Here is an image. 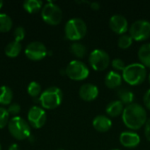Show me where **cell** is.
<instances>
[{"label":"cell","instance_id":"obj_1","mask_svg":"<svg viewBox=\"0 0 150 150\" xmlns=\"http://www.w3.org/2000/svg\"><path fill=\"white\" fill-rule=\"evenodd\" d=\"M122 120L127 127L133 130H138L146 124L147 112L142 105L133 103L124 108Z\"/></svg>","mask_w":150,"mask_h":150},{"label":"cell","instance_id":"obj_2","mask_svg":"<svg viewBox=\"0 0 150 150\" xmlns=\"http://www.w3.org/2000/svg\"><path fill=\"white\" fill-rule=\"evenodd\" d=\"M123 79L130 85H139L147 77L146 67L142 63H132L126 66L122 71Z\"/></svg>","mask_w":150,"mask_h":150},{"label":"cell","instance_id":"obj_3","mask_svg":"<svg viewBox=\"0 0 150 150\" xmlns=\"http://www.w3.org/2000/svg\"><path fill=\"white\" fill-rule=\"evenodd\" d=\"M62 91L60 88L53 86L46 89L40 96L41 106L47 110H53L58 107L62 102Z\"/></svg>","mask_w":150,"mask_h":150},{"label":"cell","instance_id":"obj_4","mask_svg":"<svg viewBox=\"0 0 150 150\" xmlns=\"http://www.w3.org/2000/svg\"><path fill=\"white\" fill-rule=\"evenodd\" d=\"M8 130L11 135L18 141L27 139L31 134L29 123L23 118L16 116L12 117L8 123Z\"/></svg>","mask_w":150,"mask_h":150},{"label":"cell","instance_id":"obj_5","mask_svg":"<svg viewBox=\"0 0 150 150\" xmlns=\"http://www.w3.org/2000/svg\"><path fill=\"white\" fill-rule=\"evenodd\" d=\"M65 35L72 41L82 40L87 33L86 23L79 18H73L69 19L65 25Z\"/></svg>","mask_w":150,"mask_h":150},{"label":"cell","instance_id":"obj_6","mask_svg":"<svg viewBox=\"0 0 150 150\" xmlns=\"http://www.w3.org/2000/svg\"><path fill=\"white\" fill-rule=\"evenodd\" d=\"M65 74L69 78L75 81H82L88 77L90 70L85 63L81 61H71L65 69Z\"/></svg>","mask_w":150,"mask_h":150},{"label":"cell","instance_id":"obj_7","mask_svg":"<svg viewBox=\"0 0 150 150\" xmlns=\"http://www.w3.org/2000/svg\"><path fill=\"white\" fill-rule=\"evenodd\" d=\"M41 18L48 25H56L62 19V11L61 8L53 2H47L41 10Z\"/></svg>","mask_w":150,"mask_h":150},{"label":"cell","instance_id":"obj_8","mask_svg":"<svg viewBox=\"0 0 150 150\" xmlns=\"http://www.w3.org/2000/svg\"><path fill=\"white\" fill-rule=\"evenodd\" d=\"M129 34L134 40L143 41L150 37V22L145 19L134 21L129 29Z\"/></svg>","mask_w":150,"mask_h":150},{"label":"cell","instance_id":"obj_9","mask_svg":"<svg viewBox=\"0 0 150 150\" xmlns=\"http://www.w3.org/2000/svg\"><path fill=\"white\" fill-rule=\"evenodd\" d=\"M89 62L94 70L103 71L110 64V56L108 53L102 49H95L90 54Z\"/></svg>","mask_w":150,"mask_h":150},{"label":"cell","instance_id":"obj_10","mask_svg":"<svg viewBox=\"0 0 150 150\" xmlns=\"http://www.w3.org/2000/svg\"><path fill=\"white\" fill-rule=\"evenodd\" d=\"M27 120L29 125L33 128H41L47 121L46 112L43 108L34 105L30 108L27 113Z\"/></svg>","mask_w":150,"mask_h":150},{"label":"cell","instance_id":"obj_11","mask_svg":"<svg viewBox=\"0 0 150 150\" xmlns=\"http://www.w3.org/2000/svg\"><path fill=\"white\" fill-rule=\"evenodd\" d=\"M25 54L26 57L32 61H40L47 54V49L42 42L33 41L26 46Z\"/></svg>","mask_w":150,"mask_h":150},{"label":"cell","instance_id":"obj_12","mask_svg":"<svg viewBox=\"0 0 150 150\" xmlns=\"http://www.w3.org/2000/svg\"><path fill=\"white\" fill-rule=\"evenodd\" d=\"M110 28L117 34H125L126 32L128 29V22L127 18L120 15V14H115L113 15L109 21Z\"/></svg>","mask_w":150,"mask_h":150},{"label":"cell","instance_id":"obj_13","mask_svg":"<svg viewBox=\"0 0 150 150\" xmlns=\"http://www.w3.org/2000/svg\"><path fill=\"white\" fill-rule=\"evenodd\" d=\"M79 96L84 101H92L98 98V89L92 83H84L79 89Z\"/></svg>","mask_w":150,"mask_h":150},{"label":"cell","instance_id":"obj_14","mask_svg":"<svg viewBox=\"0 0 150 150\" xmlns=\"http://www.w3.org/2000/svg\"><path fill=\"white\" fill-rule=\"evenodd\" d=\"M120 142L125 148L133 149L140 144L141 137L134 132H123L120 135Z\"/></svg>","mask_w":150,"mask_h":150},{"label":"cell","instance_id":"obj_15","mask_svg":"<svg viewBox=\"0 0 150 150\" xmlns=\"http://www.w3.org/2000/svg\"><path fill=\"white\" fill-rule=\"evenodd\" d=\"M92 126L98 132L105 133L111 129L112 123L108 117L105 115H98L94 118L92 121Z\"/></svg>","mask_w":150,"mask_h":150},{"label":"cell","instance_id":"obj_16","mask_svg":"<svg viewBox=\"0 0 150 150\" xmlns=\"http://www.w3.org/2000/svg\"><path fill=\"white\" fill-rule=\"evenodd\" d=\"M122 77L116 71H110L105 78V83L109 89H116L121 85Z\"/></svg>","mask_w":150,"mask_h":150},{"label":"cell","instance_id":"obj_17","mask_svg":"<svg viewBox=\"0 0 150 150\" xmlns=\"http://www.w3.org/2000/svg\"><path fill=\"white\" fill-rule=\"evenodd\" d=\"M123 111H124V105L120 100L112 101L111 103L107 105L105 108L106 113L110 117H112V118L120 116V114L123 113Z\"/></svg>","mask_w":150,"mask_h":150},{"label":"cell","instance_id":"obj_18","mask_svg":"<svg viewBox=\"0 0 150 150\" xmlns=\"http://www.w3.org/2000/svg\"><path fill=\"white\" fill-rule=\"evenodd\" d=\"M138 57L143 66L150 68V43L143 44L140 47L138 51Z\"/></svg>","mask_w":150,"mask_h":150},{"label":"cell","instance_id":"obj_19","mask_svg":"<svg viewBox=\"0 0 150 150\" xmlns=\"http://www.w3.org/2000/svg\"><path fill=\"white\" fill-rule=\"evenodd\" d=\"M21 49H22V46H21L20 42L13 40V41L9 42L6 45L5 48H4V53H5L6 56H8L10 58H14V57H17L20 54Z\"/></svg>","mask_w":150,"mask_h":150},{"label":"cell","instance_id":"obj_20","mask_svg":"<svg viewBox=\"0 0 150 150\" xmlns=\"http://www.w3.org/2000/svg\"><path fill=\"white\" fill-rule=\"evenodd\" d=\"M13 98L12 91L10 87L3 85L0 87V105H10Z\"/></svg>","mask_w":150,"mask_h":150},{"label":"cell","instance_id":"obj_21","mask_svg":"<svg viewBox=\"0 0 150 150\" xmlns=\"http://www.w3.org/2000/svg\"><path fill=\"white\" fill-rule=\"evenodd\" d=\"M118 97L120 98V101H121L123 105H127L133 104L134 98V93L127 88L120 89L118 91Z\"/></svg>","mask_w":150,"mask_h":150},{"label":"cell","instance_id":"obj_22","mask_svg":"<svg viewBox=\"0 0 150 150\" xmlns=\"http://www.w3.org/2000/svg\"><path fill=\"white\" fill-rule=\"evenodd\" d=\"M24 9L29 13L38 12L42 7V1L40 0H25L23 3Z\"/></svg>","mask_w":150,"mask_h":150},{"label":"cell","instance_id":"obj_23","mask_svg":"<svg viewBox=\"0 0 150 150\" xmlns=\"http://www.w3.org/2000/svg\"><path fill=\"white\" fill-rule=\"evenodd\" d=\"M70 52L77 58H83L86 55V47L80 42H73L70 46Z\"/></svg>","mask_w":150,"mask_h":150},{"label":"cell","instance_id":"obj_24","mask_svg":"<svg viewBox=\"0 0 150 150\" xmlns=\"http://www.w3.org/2000/svg\"><path fill=\"white\" fill-rule=\"evenodd\" d=\"M12 27V20L11 17L5 13H0V32H9Z\"/></svg>","mask_w":150,"mask_h":150},{"label":"cell","instance_id":"obj_25","mask_svg":"<svg viewBox=\"0 0 150 150\" xmlns=\"http://www.w3.org/2000/svg\"><path fill=\"white\" fill-rule=\"evenodd\" d=\"M133 38L130 36V34H122L120 36L119 40H118V46L121 48V49H127L132 44H133Z\"/></svg>","mask_w":150,"mask_h":150},{"label":"cell","instance_id":"obj_26","mask_svg":"<svg viewBox=\"0 0 150 150\" xmlns=\"http://www.w3.org/2000/svg\"><path fill=\"white\" fill-rule=\"evenodd\" d=\"M27 92L32 98H36L40 94H41V86L38 82L33 81L28 84Z\"/></svg>","mask_w":150,"mask_h":150},{"label":"cell","instance_id":"obj_27","mask_svg":"<svg viewBox=\"0 0 150 150\" xmlns=\"http://www.w3.org/2000/svg\"><path fill=\"white\" fill-rule=\"evenodd\" d=\"M10 114L7 111V109L4 107H0V129L4 128L8 125L10 120Z\"/></svg>","mask_w":150,"mask_h":150},{"label":"cell","instance_id":"obj_28","mask_svg":"<svg viewBox=\"0 0 150 150\" xmlns=\"http://www.w3.org/2000/svg\"><path fill=\"white\" fill-rule=\"evenodd\" d=\"M25 29L22 26L16 27L14 32H13L14 39H15L16 41H18V42H20L25 38Z\"/></svg>","mask_w":150,"mask_h":150},{"label":"cell","instance_id":"obj_29","mask_svg":"<svg viewBox=\"0 0 150 150\" xmlns=\"http://www.w3.org/2000/svg\"><path fill=\"white\" fill-rule=\"evenodd\" d=\"M112 66L116 70H120V71H123L125 69V68H126V65H125L124 61H122L120 58L113 59L112 62Z\"/></svg>","mask_w":150,"mask_h":150},{"label":"cell","instance_id":"obj_30","mask_svg":"<svg viewBox=\"0 0 150 150\" xmlns=\"http://www.w3.org/2000/svg\"><path fill=\"white\" fill-rule=\"evenodd\" d=\"M8 112L10 115L13 116V117H16V115L18 114V112H20V105L17 103H13V104H11L7 109Z\"/></svg>","mask_w":150,"mask_h":150},{"label":"cell","instance_id":"obj_31","mask_svg":"<svg viewBox=\"0 0 150 150\" xmlns=\"http://www.w3.org/2000/svg\"><path fill=\"white\" fill-rule=\"evenodd\" d=\"M143 102H144V105L150 110V89L148 90V91L145 93L144 98H143Z\"/></svg>","mask_w":150,"mask_h":150},{"label":"cell","instance_id":"obj_32","mask_svg":"<svg viewBox=\"0 0 150 150\" xmlns=\"http://www.w3.org/2000/svg\"><path fill=\"white\" fill-rule=\"evenodd\" d=\"M144 133H145V136H146L147 140L150 142V119L147 120V122H146V124H145Z\"/></svg>","mask_w":150,"mask_h":150},{"label":"cell","instance_id":"obj_33","mask_svg":"<svg viewBox=\"0 0 150 150\" xmlns=\"http://www.w3.org/2000/svg\"><path fill=\"white\" fill-rule=\"evenodd\" d=\"M90 5H91V8L92 9V10H95V11H97V10H99L100 9V4L99 3H98V2H91V3H90Z\"/></svg>","mask_w":150,"mask_h":150},{"label":"cell","instance_id":"obj_34","mask_svg":"<svg viewBox=\"0 0 150 150\" xmlns=\"http://www.w3.org/2000/svg\"><path fill=\"white\" fill-rule=\"evenodd\" d=\"M8 150H19V147H18V144L13 143V144H11V145L9 147Z\"/></svg>","mask_w":150,"mask_h":150},{"label":"cell","instance_id":"obj_35","mask_svg":"<svg viewBox=\"0 0 150 150\" xmlns=\"http://www.w3.org/2000/svg\"><path fill=\"white\" fill-rule=\"evenodd\" d=\"M3 4H4V3H3V1H1V0H0V9L2 8V6H3Z\"/></svg>","mask_w":150,"mask_h":150},{"label":"cell","instance_id":"obj_36","mask_svg":"<svg viewBox=\"0 0 150 150\" xmlns=\"http://www.w3.org/2000/svg\"><path fill=\"white\" fill-rule=\"evenodd\" d=\"M149 82H150V73H149Z\"/></svg>","mask_w":150,"mask_h":150},{"label":"cell","instance_id":"obj_37","mask_svg":"<svg viewBox=\"0 0 150 150\" xmlns=\"http://www.w3.org/2000/svg\"><path fill=\"white\" fill-rule=\"evenodd\" d=\"M2 149H1V145H0V150Z\"/></svg>","mask_w":150,"mask_h":150},{"label":"cell","instance_id":"obj_38","mask_svg":"<svg viewBox=\"0 0 150 150\" xmlns=\"http://www.w3.org/2000/svg\"><path fill=\"white\" fill-rule=\"evenodd\" d=\"M113 150H120V149H113Z\"/></svg>","mask_w":150,"mask_h":150}]
</instances>
